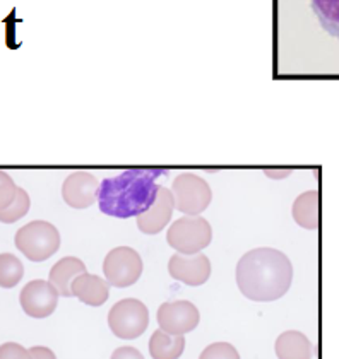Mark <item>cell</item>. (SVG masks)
<instances>
[{"mask_svg": "<svg viewBox=\"0 0 339 359\" xmlns=\"http://www.w3.org/2000/svg\"><path fill=\"white\" fill-rule=\"evenodd\" d=\"M100 182L88 171H76L65 178L62 185V197L72 209H88L96 202Z\"/></svg>", "mask_w": 339, "mask_h": 359, "instance_id": "8fae6325", "label": "cell"}, {"mask_svg": "<svg viewBox=\"0 0 339 359\" xmlns=\"http://www.w3.org/2000/svg\"><path fill=\"white\" fill-rule=\"evenodd\" d=\"M199 359H240V354L230 342H214L202 351Z\"/></svg>", "mask_w": 339, "mask_h": 359, "instance_id": "ffe728a7", "label": "cell"}, {"mask_svg": "<svg viewBox=\"0 0 339 359\" xmlns=\"http://www.w3.org/2000/svg\"><path fill=\"white\" fill-rule=\"evenodd\" d=\"M274 353L278 359H312L314 346L302 332L286 330L276 339Z\"/></svg>", "mask_w": 339, "mask_h": 359, "instance_id": "9a60e30c", "label": "cell"}, {"mask_svg": "<svg viewBox=\"0 0 339 359\" xmlns=\"http://www.w3.org/2000/svg\"><path fill=\"white\" fill-rule=\"evenodd\" d=\"M25 265L13 253H0V287L11 290L21 283Z\"/></svg>", "mask_w": 339, "mask_h": 359, "instance_id": "ac0fdd59", "label": "cell"}, {"mask_svg": "<svg viewBox=\"0 0 339 359\" xmlns=\"http://www.w3.org/2000/svg\"><path fill=\"white\" fill-rule=\"evenodd\" d=\"M173 195L175 209L185 216H199L209 208L213 201L211 187L194 173H182L173 180L170 189Z\"/></svg>", "mask_w": 339, "mask_h": 359, "instance_id": "8992f818", "label": "cell"}, {"mask_svg": "<svg viewBox=\"0 0 339 359\" xmlns=\"http://www.w3.org/2000/svg\"><path fill=\"white\" fill-rule=\"evenodd\" d=\"M168 272L178 283L194 287L202 286L211 277V262L204 253H196V255L175 253L168 262Z\"/></svg>", "mask_w": 339, "mask_h": 359, "instance_id": "30bf717a", "label": "cell"}, {"mask_svg": "<svg viewBox=\"0 0 339 359\" xmlns=\"http://www.w3.org/2000/svg\"><path fill=\"white\" fill-rule=\"evenodd\" d=\"M31 208V201H29V195L26 192L25 189H19L15 190L14 195V201L11 202V205L7 209L0 210V222L4 224H13V222L19 221L21 217H25L28 214V210Z\"/></svg>", "mask_w": 339, "mask_h": 359, "instance_id": "d6986e66", "label": "cell"}, {"mask_svg": "<svg viewBox=\"0 0 339 359\" xmlns=\"http://www.w3.org/2000/svg\"><path fill=\"white\" fill-rule=\"evenodd\" d=\"M86 265L83 260H79L77 257H64L58 262L53 265L52 271H50L48 283L52 284L53 290L57 291L58 296H64V298H72V283L77 276L86 274Z\"/></svg>", "mask_w": 339, "mask_h": 359, "instance_id": "5bb4252c", "label": "cell"}, {"mask_svg": "<svg viewBox=\"0 0 339 359\" xmlns=\"http://www.w3.org/2000/svg\"><path fill=\"white\" fill-rule=\"evenodd\" d=\"M15 190L18 187H15L14 180L6 171H0V210L9 208L11 202L14 201Z\"/></svg>", "mask_w": 339, "mask_h": 359, "instance_id": "44dd1931", "label": "cell"}, {"mask_svg": "<svg viewBox=\"0 0 339 359\" xmlns=\"http://www.w3.org/2000/svg\"><path fill=\"white\" fill-rule=\"evenodd\" d=\"M237 286L245 298L271 303L283 298L293 283V265L276 248H254L237 265Z\"/></svg>", "mask_w": 339, "mask_h": 359, "instance_id": "6da1fadb", "label": "cell"}, {"mask_svg": "<svg viewBox=\"0 0 339 359\" xmlns=\"http://www.w3.org/2000/svg\"><path fill=\"white\" fill-rule=\"evenodd\" d=\"M72 296L88 306H103L110 296V286L105 279L95 274H81L72 283Z\"/></svg>", "mask_w": 339, "mask_h": 359, "instance_id": "4fadbf2b", "label": "cell"}, {"mask_svg": "<svg viewBox=\"0 0 339 359\" xmlns=\"http://www.w3.org/2000/svg\"><path fill=\"white\" fill-rule=\"evenodd\" d=\"M14 243L31 262H45L60 248V233L52 222L33 221L15 233Z\"/></svg>", "mask_w": 339, "mask_h": 359, "instance_id": "3957f363", "label": "cell"}, {"mask_svg": "<svg viewBox=\"0 0 339 359\" xmlns=\"http://www.w3.org/2000/svg\"><path fill=\"white\" fill-rule=\"evenodd\" d=\"M142 259L134 248L117 247L105 257L103 274L108 286L128 287L142 276Z\"/></svg>", "mask_w": 339, "mask_h": 359, "instance_id": "52a82bcc", "label": "cell"}, {"mask_svg": "<svg viewBox=\"0 0 339 359\" xmlns=\"http://www.w3.org/2000/svg\"><path fill=\"white\" fill-rule=\"evenodd\" d=\"M319 192L309 190L298 195L293 204V219L300 228L303 229H317L319 228Z\"/></svg>", "mask_w": 339, "mask_h": 359, "instance_id": "e0dca14e", "label": "cell"}, {"mask_svg": "<svg viewBox=\"0 0 339 359\" xmlns=\"http://www.w3.org/2000/svg\"><path fill=\"white\" fill-rule=\"evenodd\" d=\"M110 359H144V356H142L141 351L135 349V347L124 346V347H119V349L113 351Z\"/></svg>", "mask_w": 339, "mask_h": 359, "instance_id": "603a6c76", "label": "cell"}, {"mask_svg": "<svg viewBox=\"0 0 339 359\" xmlns=\"http://www.w3.org/2000/svg\"><path fill=\"white\" fill-rule=\"evenodd\" d=\"M29 351V358L31 359H57L55 353H53L50 347H45V346H34L31 347Z\"/></svg>", "mask_w": 339, "mask_h": 359, "instance_id": "cb8c5ba5", "label": "cell"}, {"mask_svg": "<svg viewBox=\"0 0 339 359\" xmlns=\"http://www.w3.org/2000/svg\"><path fill=\"white\" fill-rule=\"evenodd\" d=\"M158 325L159 330L170 335H185L192 332L201 322V313L194 303L185 302H168L158 308Z\"/></svg>", "mask_w": 339, "mask_h": 359, "instance_id": "ba28073f", "label": "cell"}, {"mask_svg": "<svg viewBox=\"0 0 339 359\" xmlns=\"http://www.w3.org/2000/svg\"><path fill=\"white\" fill-rule=\"evenodd\" d=\"M149 325V311L142 302L135 298L120 299L108 311V327L119 339L132 341L146 332Z\"/></svg>", "mask_w": 339, "mask_h": 359, "instance_id": "5b68a950", "label": "cell"}, {"mask_svg": "<svg viewBox=\"0 0 339 359\" xmlns=\"http://www.w3.org/2000/svg\"><path fill=\"white\" fill-rule=\"evenodd\" d=\"M213 240V228L204 217L185 216L170 226L166 241L180 255H196L208 248Z\"/></svg>", "mask_w": 339, "mask_h": 359, "instance_id": "277c9868", "label": "cell"}, {"mask_svg": "<svg viewBox=\"0 0 339 359\" xmlns=\"http://www.w3.org/2000/svg\"><path fill=\"white\" fill-rule=\"evenodd\" d=\"M264 173L267 175L269 178H276V180H281V178H286L288 175H291L293 173V170H291V168H266V170H264Z\"/></svg>", "mask_w": 339, "mask_h": 359, "instance_id": "d4e9b609", "label": "cell"}, {"mask_svg": "<svg viewBox=\"0 0 339 359\" xmlns=\"http://www.w3.org/2000/svg\"><path fill=\"white\" fill-rule=\"evenodd\" d=\"M0 359H31L29 351L18 342H6L0 346Z\"/></svg>", "mask_w": 339, "mask_h": 359, "instance_id": "7402d4cb", "label": "cell"}, {"mask_svg": "<svg viewBox=\"0 0 339 359\" xmlns=\"http://www.w3.org/2000/svg\"><path fill=\"white\" fill-rule=\"evenodd\" d=\"M185 351L184 335H170L156 330L149 339V354L153 359H178Z\"/></svg>", "mask_w": 339, "mask_h": 359, "instance_id": "2e32d148", "label": "cell"}, {"mask_svg": "<svg viewBox=\"0 0 339 359\" xmlns=\"http://www.w3.org/2000/svg\"><path fill=\"white\" fill-rule=\"evenodd\" d=\"M163 175H168V170L132 168L119 177L105 178L100 182L96 194L100 210L119 219L141 216L156 202L159 189L158 178Z\"/></svg>", "mask_w": 339, "mask_h": 359, "instance_id": "7a4b0ae2", "label": "cell"}, {"mask_svg": "<svg viewBox=\"0 0 339 359\" xmlns=\"http://www.w3.org/2000/svg\"><path fill=\"white\" fill-rule=\"evenodd\" d=\"M175 204H173V195H171L170 189L159 185L158 195H156V202L151 205L146 212L138 216V228L144 235H158L159 231L166 228V224L171 221L173 216Z\"/></svg>", "mask_w": 339, "mask_h": 359, "instance_id": "7c38bea8", "label": "cell"}, {"mask_svg": "<svg viewBox=\"0 0 339 359\" xmlns=\"http://www.w3.org/2000/svg\"><path fill=\"white\" fill-rule=\"evenodd\" d=\"M19 303L25 313L31 318H46L57 310L58 294L48 280H31L22 287Z\"/></svg>", "mask_w": 339, "mask_h": 359, "instance_id": "9c48e42d", "label": "cell"}]
</instances>
